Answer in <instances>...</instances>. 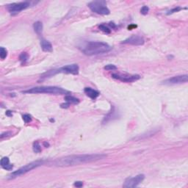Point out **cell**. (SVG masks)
I'll return each mask as SVG.
<instances>
[{
	"instance_id": "obj_12",
	"label": "cell",
	"mask_w": 188,
	"mask_h": 188,
	"mask_svg": "<svg viewBox=\"0 0 188 188\" xmlns=\"http://www.w3.org/2000/svg\"><path fill=\"white\" fill-rule=\"evenodd\" d=\"M84 92L89 98L92 99H96L100 95V93L98 90H94L91 87H85L84 89Z\"/></svg>"
},
{
	"instance_id": "obj_17",
	"label": "cell",
	"mask_w": 188,
	"mask_h": 188,
	"mask_svg": "<svg viewBox=\"0 0 188 188\" xmlns=\"http://www.w3.org/2000/svg\"><path fill=\"white\" fill-rule=\"evenodd\" d=\"M65 100L66 102H69V104H79V100L78 99L75 98V97L72 96L71 95H67L65 96Z\"/></svg>"
},
{
	"instance_id": "obj_2",
	"label": "cell",
	"mask_w": 188,
	"mask_h": 188,
	"mask_svg": "<svg viewBox=\"0 0 188 188\" xmlns=\"http://www.w3.org/2000/svg\"><path fill=\"white\" fill-rule=\"evenodd\" d=\"M112 49V47L107 43L101 41H89L83 46L82 51L87 56L107 53Z\"/></svg>"
},
{
	"instance_id": "obj_27",
	"label": "cell",
	"mask_w": 188,
	"mask_h": 188,
	"mask_svg": "<svg viewBox=\"0 0 188 188\" xmlns=\"http://www.w3.org/2000/svg\"><path fill=\"white\" fill-rule=\"evenodd\" d=\"M74 186L76 187H81L83 186V182H75Z\"/></svg>"
},
{
	"instance_id": "obj_14",
	"label": "cell",
	"mask_w": 188,
	"mask_h": 188,
	"mask_svg": "<svg viewBox=\"0 0 188 188\" xmlns=\"http://www.w3.org/2000/svg\"><path fill=\"white\" fill-rule=\"evenodd\" d=\"M0 165H1L2 168H4L5 170H7V171H11L12 169V168H13V165L10 164V160L7 157H3L1 160Z\"/></svg>"
},
{
	"instance_id": "obj_22",
	"label": "cell",
	"mask_w": 188,
	"mask_h": 188,
	"mask_svg": "<svg viewBox=\"0 0 188 188\" xmlns=\"http://www.w3.org/2000/svg\"><path fill=\"white\" fill-rule=\"evenodd\" d=\"M99 29L101 30L102 32H104V33H105L106 34H110V33H111V30H110L107 26H106L104 24H101L99 26Z\"/></svg>"
},
{
	"instance_id": "obj_7",
	"label": "cell",
	"mask_w": 188,
	"mask_h": 188,
	"mask_svg": "<svg viewBox=\"0 0 188 188\" xmlns=\"http://www.w3.org/2000/svg\"><path fill=\"white\" fill-rule=\"evenodd\" d=\"M30 6V2H18V3H12L10 5H8L7 8H8V11L11 15L14 16L17 13L20 12L23 10L26 9L27 8Z\"/></svg>"
},
{
	"instance_id": "obj_25",
	"label": "cell",
	"mask_w": 188,
	"mask_h": 188,
	"mask_svg": "<svg viewBox=\"0 0 188 188\" xmlns=\"http://www.w3.org/2000/svg\"><path fill=\"white\" fill-rule=\"evenodd\" d=\"M148 11H149V8L148 6H143L140 10V12L143 15H146L148 12Z\"/></svg>"
},
{
	"instance_id": "obj_8",
	"label": "cell",
	"mask_w": 188,
	"mask_h": 188,
	"mask_svg": "<svg viewBox=\"0 0 188 188\" xmlns=\"http://www.w3.org/2000/svg\"><path fill=\"white\" fill-rule=\"evenodd\" d=\"M145 179L143 174H139L134 177L127 178L123 183V187L125 188H132L138 186Z\"/></svg>"
},
{
	"instance_id": "obj_20",
	"label": "cell",
	"mask_w": 188,
	"mask_h": 188,
	"mask_svg": "<svg viewBox=\"0 0 188 188\" xmlns=\"http://www.w3.org/2000/svg\"><path fill=\"white\" fill-rule=\"evenodd\" d=\"M8 55V51L6 50V49H5L4 47H1L0 48V58L1 59L4 60Z\"/></svg>"
},
{
	"instance_id": "obj_24",
	"label": "cell",
	"mask_w": 188,
	"mask_h": 188,
	"mask_svg": "<svg viewBox=\"0 0 188 188\" xmlns=\"http://www.w3.org/2000/svg\"><path fill=\"white\" fill-rule=\"evenodd\" d=\"M181 10H182V8H180V7H176V8H173L172 10H171L168 11V12H167L166 14H167V15H171V14H173V13H174V12H179V11H180Z\"/></svg>"
},
{
	"instance_id": "obj_13",
	"label": "cell",
	"mask_w": 188,
	"mask_h": 188,
	"mask_svg": "<svg viewBox=\"0 0 188 188\" xmlns=\"http://www.w3.org/2000/svg\"><path fill=\"white\" fill-rule=\"evenodd\" d=\"M41 46L43 51H46V52H51L53 51V47L51 44L45 39H43L41 41Z\"/></svg>"
},
{
	"instance_id": "obj_28",
	"label": "cell",
	"mask_w": 188,
	"mask_h": 188,
	"mask_svg": "<svg viewBox=\"0 0 188 188\" xmlns=\"http://www.w3.org/2000/svg\"><path fill=\"white\" fill-rule=\"evenodd\" d=\"M8 135H10V132H5V133H2V135H1V139H3L4 137H8Z\"/></svg>"
},
{
	"instance_id": "obj_9",
	"label": "cell",
	"mask_w": 188,
	"mask_h": 188,
	"mask_svg": "<svg viewBox=\"0 0 188 188\" xmlns=\"http://www.w3.org/2000/svg\"><path fill=\"white\" fill-rule=\"evenodd\" d=\"M113 79H118L119 81L123 82V83H132V82L137 81L138 79H140L141 76L140 75L137 74H112L111 75Z\"/></svg>"
},
{
	"instance_id": "obj_1",
	"label": "cell",
	"mask_w": 188,
	"mask_h": 188,
	"mask_svg": "<svg viewBox=\"0 0 188 188\" xmlns=\"http://www.w3.org/2000/svg\"><path fill=\"white\" fill-rule=\"evenodd\" d=\"M107 157L106 154H80V155H69L66 157H60L52 162V165L58 167H69L82 164L90 163L96 162Z\"/></svg>"
},
{
	"instance_id": "obj_11",
	"label": "cell",
	"mask_w": 188,
	"mask_h": 188,
	"mask_svg": "<svg viewBox=\"0 0 188 188\" xmlns=\"http://www.w3.org/2000/svg\"><path fill=\"white\" fill-rule=\"evenodd\" d=\"M145 43L144 39L143 37L136 35H132V36L126 38V40L121 42L122 44H129L133 46H142Z\"/></svg>"
},
{
	"instance_id": "obj_16",
	"label": "cell",
	"mask_w": 188,
	"mask_h": 188,
	"mask_svg": "<svg viewBox=\"0 0 188 188\" xmlns=\"http://www.w3.org/2000/svg\"><path fill=\"white\" fill-rule=\"evenodd\" d=\"M33 28L37 34H40L43 31V24L41 22H36L33 24Z\"/></svg>"
},
{
	"instance_id": "obj_3",
	"label": "cell",
	"mask_w": 188,
	"mask_h": 188,
	"mask_svg": "<svg viewBox=\"0 0 188 188\" xmlns=\"http://www.w3.org/2000/svg\"><path fill=\"white\" fill-rule=\"evenodd\" d=\"M23 93H30V94H37V93H49L54 95H66L69 94L70 92L55 86H41V87H35L28 90H23Z\"/></svg>"
},
{
	"instance_id": "obj_29",
	"label": "cell",
	"mask_w": 188,
	"mask_h": 188,
	"mask_svg": "<svg viewBox=\"0 0 188 188\" xmlns=\"http://www.w3.org/2000/svg\"><path fill=\"white\" fill-rule=\"evenodd\" d=\"M6 115H8V116H12V112L11 111H7L6 112Z\"/></svg>"
},
{
	"instance_id": "obj_23",
	"label": "cell",
	"mask_w": 188,
	"mask_h": 188,
	"mask_svg": "<svg viewBox=\"0 0 188 188\" xmlns=\"http://www.w3.org/2000/svg\"><path fill=\"white\" fill-rule=\"evenodd\" d=\"M104 69L107 71H113L117 69V67L115 65H112V64H108V65L104 66Z\"/></svg>"
},
{
	"instance_id": "obj_18",
	"label": "cell",
	"mask_w": 188,
	"mask_h": 188,
	"mask_svg": "<svg viewBox=\"0 0 188 188\" xmlns=\"http://www.w3.org/2000/svg\"><path fill=\"white\" fill-rule=\"evenodd\" d=\"M28 55H27V53L26 52H22L20 55H19V60L22 62V64H24L25 62L27 61L28 60Z\"/></svg>"
},
{
	"instance_id": "obj_6",
	"label": "cell",
	"mask_w": 188,
	"mask_h": 188,
	"mask_svg": "<svg viewBox=\"0 0 188 188\" xmlns=\"http://www.w3.org/2000/svg\"><path fill=\"white\" fill-rule=\"evenodd\" d=\"M107 3L104 1H93L87 4L88 8L93 11L99 15H109L110 11L106 6Z\"/></svg>"
},
{
	"instance_id": "obj_26",
	"label": "cell",
	"mask_w": 188,
	"mask_h": 188,
	"mask_svg": "<svg viewBox=\"0 0 188 188\" xmlns=\"http://www.w3.org/2000/svg\"><path fill=\"white\" fill-rule=\"evenodd\" d=\"M69 106H70V104H69V102L62 103V104H60V107L61 108H63V109H67V108H69Z\"/></svg>"
},
{
	"instance_id": "obj_19",
	"label": "cell",
	"mask_w": 188,
	"mask_h": 188,
	"mask_svg": "<svg viewBox=\"0 0 188 188\" xmlns=\"http://www.w3.org/2000/svg\"><path fill=\"white\" fill-rule=\"evenodd\" d=\"M33 151H34L35 153H40L41 151V145L39 144V143L37 141L34 142L33 146Z\"/></svg>"
},
{
	"instance_id": "obj_5",
	"label": "cell",
	"mask_w": 188,
	"mask_h": 188,
	"mask_svg": "<svg viewBox=\"0 0 188 188\" xmlns=\"http://www.w3.org/2000/svg\"><path fill=\"white\" fill-rule=\"evenodd\" d=\"M44 163V160H37V161H35V162H30V163L24 165V166L22 167V168H19V170H17V171H14V172H12V173L10 174L9 176H8V179H12L18 177V176L24 175V174L28 173L29 171H32L33 169H35V168H37V167L41 166V165H42Z\"/></svg>"
},
{
	"instance_id": "obj_21",
	"label": "cell",
	"mask_w": 188,
	"mask_h": 188,
	"mask_svg": "<svg viewBox=\"0 0 188 188\" xmlns=\"http://www.w3.org/2000/svg\"><path fill=\"white\" fill-rule=\"evenodd\" d=\"M22 118H23L24 121L26 123H30V122L32 121V120H33V118H32V116L30 114H24V115L22 116Z\"/></svg>"
},
{
	"instance_id": "obj_30",
	"label": "cell",
	"mask_w": 188,
	"mask_h": 188,
	"mask_svg": "<svg viewBox=\"0 0 188 188\" xmlns=\"http://www.w3.org/2000/svg\"><path fill=\"white\" fill-rule=\"evenodd\" d=\"M44 145H45V146H46V147H47V146H49V143H46V142H44Z\"/></svg>"
},
{
	"instance_id": "obj_4",
	"label": "cell",
	"mask_w": 188,
	"mask_h": 188,
	"mask_svg": "<svg viewBox=\"0 0 188 188\" xmlns=\"http://www.w3.org/2000/svg\"><path fill=\"white\" fill-rule=\"evenodd\" d=\"M79 68L77 64H71V65H67L63 67H61L60 69H52L49 70L48 71L45 72L40 77V80H44V79H49L51 76H55V74H58L63 73V74H71L77 75L79 74Z\"/></svg>"
},
{
	"instance_id": "obj_15",
	"label": "cell",
	"mask_w": 188,
	"mask_h": 188,
	"mask_svg": "<svg viewBox=\"0 0 188 188\" xmlns=\"http://www.w3.org/2000/svg\"><path fill=\"white\" fill-rule=\"evenodd\" d=\"M115 113H116V111L115 110V108H114V107H112V110H111L110 112L109 113L107 114V115L104 118V120H103L102 123H107V122L111 121V120H112L113 118H116L117 115Z\"/></svg>"
},
{
	"instance_id": "obj_10",
	"label": "cell",
	"mask_w": 188,
	"mask_h": 188,
	"mask_svg": "<svg viewBox=\"0 0 188 188\" xmlns=\"http://www.w3.org/2000/svg\"><path fill=\"white\" fill-rule=\"evenodd\" d=\"M188 81V76L187 74L179 75V76H173L171 78L165 79L162 82V84L165 85H179L182 83H186Z\"/></svg>"
}]
</instances>
